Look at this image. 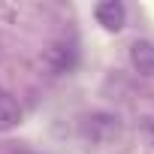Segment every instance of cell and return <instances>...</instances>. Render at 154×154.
I'll use <instances>...</instances> for the list:
<instances>
[{"mask_svg": "<svg viewBox=\"0 0 154 154\" xmlns=\"http://www.w3.org/2000/svg\"><path fill=\"white\" fill-rule=\"evenodd\" d=\"M21 121V106L15 103L12 94L0 91V130H12Z\"/></svg>", "mask_w": 154, "mask_h": 154, "instance_id": "3957f363", "label": "cell"}, {"mask_svg": "<svg viewBox=\"0 0 154 154\" xmlns=\"http://www.w3.org/2000/svg\"><path fill=\"white\" fill-rule=\"evenodd\" d=\"M124 15H127V9H124V3H118V0H103V3L94 6V18L106 30H121Z\"/></svg>", "mask_w": 154, "mask_h": 154, "instance_id": "6da1fadb", "label": "cell"}, {"mask_svg": "<svg viewBox=\"0 0 154 154\" xmlns=\"http://www.w3.org/2000/svg\"><path fill=\"white\" fill-rule=\"evenodd\" d=\"M130 60L142 75H154V42L151 39H136L130 48Z\"/></svg>", "mask_w": 154, "mask_h": 154, "instance_id": "7a4b0ae2", "label": "cell"}]
</instances>
